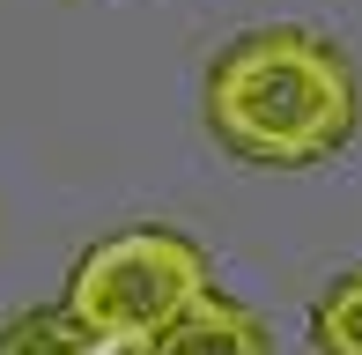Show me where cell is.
<instances>
[{"instance_id":"3","label":"cell","mask_w":362,"mask_h":355,"mask_svg":"<svg viewBox=\"0 0 362 355\" xmlns=\"http://www.w3.org/2000/svg\"><path fill=\"white\" fill-rule=\"evenodd\" d=\"M141 355H274V333H267V318H259L252 303L207 289V296L192 303L185 318H170Z\"/></svg>"},{"instance_id":"4","label":"cell","mask_w":362,"mask_h":355,"mask_svg":"<svg viewBox=\"0 0 362 355\" xmlns=\"http://www.w3.org/2000/svg\"><path fill=\"white\" fill-rule=\"evenodd\" d=\"M0 355H126L111 341H96V333H81L67 311H15L8 326H0Z\"/></svg>"},{"instance_id":"1","label":"cell","mask_w":362,"mask_h":355,"mask_svg":"<svg viewBox=\"0 0 362 355\" xmlns=\"http://www.w3.org/2000/svg\"><path fill=\"white\" fill-rule=\"evenodd\" d=\"M207 126L244 163H325L355 134V67L310 30H252L207 67Z\"/></svg>"},{"instance_id":"2","label":"cell","mask_w":362,"mask_h":355,"mask_svg":"<svg viewBox=\"0 0 362 355\" xmlns=\"http://www.w3.org/2000/svg\"><path fill=\"white\" fill-rule=\"evenodd\" d=\"M215 289V267L192 237L177 230H119L104 245H89L67 274V303L59 311L74 318L81 333L141 355L170 318H185L192 303Z\"/></svg>"},{"instance_id":"5","label":"cell","mask_w":362,"mask_h":355,"mask_svg":"<svg viewBox=\"0 0 362 355\" xmlns=\"http://www.w3.org/2000/svg\"><path fill=\"white\" fill-rule=\"evenodd\" d=\"M310 341H318V355H362V274H348L318 296Z\"/></svg>"}]
</instances>
